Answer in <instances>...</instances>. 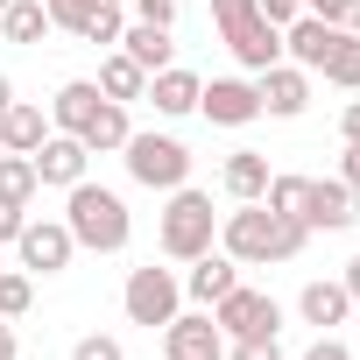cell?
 Returning a JSON list of instances; mask_svg holds the SVG:
<instances>
[{
    "label": "cell",
    "mask_w": 360,
    "mask_h": 360,
    "mask_svg": "<svg viewBox=\"0 0 360 360\" xmlns=\"http://www.w3.org/2000/svg\"><path fill=\"white\" fill-rule=\"evenodd\" d=\"M0 36L36 50V43L50 36V8H43V0H8V15H0Z\"/></svg>",
    "instance_id": "obj_24"
},
{
    "label": "cell",
    "mask_w": 360,
    "mask_h": 360,
    "mask_svg": "<svg viewBox=\"0 0 360 360\" xmlns=\"http://www.w3.org/2000/svg\"><path fill=\"white\" fill-rule=\"evenodd\" d=\"M64 226H71V240H78V248H92V255H120V248L134 240L127 198H120V191H106V184H92V176L64 191Z\"/></svg>",
    "instance_id": "obj_2"
},
{
    "label": "cell",
    "mask_w": 360,
    "mask_h": 360,
    "mask_svg": "<svg viewBox=\"0 0 360 360\" xmlns=\"http://www.w3.org/2000/svg\"><path fill=\"white\" fill-rule=\"evenodd\" d=\"M127 134H134L127 106H120V99H99V113L85 120V134H78V141H85L92 155H120V148H127Z\"/></svg>",
    "instance_id": "obj_22"
},
{
    "label": "cell",
    "mask_w": 360,
    "mask_h": 360,
    "mask_svg": "<svg viewBox=\"0 0 360 360\" xmlns=\"http://www.w3.org/2000/svg\"><path fill=\"white\" fill-rule=\"evenodd\" d=\"M162 219H155V248L169 262H198L205 248H219V212H212V191H191V184H176L162 191Z\"/></svg>",
    "instance_id": "obj_3"
},
{
    "label": "cell",
    "mask_w": 360,
    "mask_h": 360,
    "mask_svg": "<svg viewBox=\"0 0 360 360\" xmlns=\"http://www.w3.org/2000/svg\"><path fill=\"white\" fill-rule=\"evenodd\" d=\"M29 304H36V276L29 269H8V276H0V318H29Z\"/></svg>",
    "instance_id": "obj_28"
},
{
    "label": "cell",
    "mask_w": 360,
    "mask_h": 360,
    "mask_svg": "<svg viewBox=\"0 0 360 360\" xmlns=\"http://www.w3.org/2000/svg\"><path fill=\"white\" fill-rule=\"evenodd\" d=\"M120 311H127V325H169L176 311H184V276L176 269H127V290H120Z\"/></svg>",
    "instance_id": "obj_6"
},
{
    "label": "cell",
    "mask_w": 360,
    "mask_h": 360,
    "mask_svg": "<svg viewBox=\"0 0 360 360\" xmlns=\"http://www.w3.org/2000/svg\"><path fill=\"white\" fill-rule=\"evenodd\" d=\"M269 176H276V169H269V155H262V148H233V155H226V169H219V184H226V198L255 205V198L269 191Z\"/></svg>",
    "instance_id": "obj_19"
},
{
    "label": "cell",
    "mask_w": 360,
    "mask_h": 360,
    "mask_svg": "<svg viewBox=\"0 0 360 360\" xmlns=\"http://www.w3.org/2000/svg\"><path fill=\"white\" fill-rule=\"evenodd\" d=\"M304 240H311V226H304V219H290V212H269L262 198L219 219V248H226V255H233L240 269L297 262V255H304Z\"/></svg>",
    "instance_id": "obj_1"
},
{
    "label": "cell",
    "mask_w": 360,
    "mask_h": 360,
    "mask_svg": "<svg viewBox=\"0 0 360 360\" xmlns=\"http://www.w3.org/2000/svg\"><path fill=\"white\" fill-rule=\"evenodd\" d=\"M212 325H219L226 339H276V332H283V304H276L269 290L233 283V290L212 304Z\"/></svg>",
    "instance_id": "obj_7"
},
{
    "label": "cell",
    "mask_w": 360,
    "mask_h": 360,
    "mask_svg": "<svg viewBox=\"0 0 360 360\" xmlns=\"http://www.w3.org/2000/svg\"><path fill=\"white\" fill-rule=\"evenodd\" d=\"M339 184L360 191V141H346V162H339Z\"/></svg>",
    "instance_id": "obj_38"
},
{
    "label": "cell",
    "mask_w": 360,
    "mask_h": 360,
    "mask_svg": "<svg viewBox=\"0 0 360 360\" xmlns=\"http://www.w3.org/2000/svg\"><path fill=\"white\" fill-rule=\"evenodd\" d=\"M43 141H50V113H43V106L15 99L8 113H0V148H8V155H36Z\"/></svg>",
    "instance_id": "obj_17"
},
{
    "label": "cell",
    "mask_w": 360,
    "mask_h": 360,
    "mask_svg": "<svg viewBox=\"0 0 360 360\" xmlns=\"http://www.w3.org/2000/svg\"><path fill=\"white\" fill-rule=\"evenodd\" d=\"M0 15H8V0H0Z\"/></svg>",
    "instance_id": "obj_44"
},
{
    "label": "cell",
    "mask_w": 360,
    "mask_h": 360,
    "mask_svg": "<svg viewBox=\"0 0 360 360\" xmlns=\"http://www.w3.org/2000/svg\"><path fill=\"white\" fill-rule=\"evenodd\" d=\"M304 184H311V176H269L262 205H269V212H290V219H297V205H304Z\"/></svg>",
    "instance_id": "obj_29"
},
{
    "label": "cell",
    "mask_w": 360,
    "mask_h": 360,
    "mask_svg": "<svg viewBox=\"0 0 360 360\" xmlns=\"http://www.w3.org/2000/svg\"><path fill=\"white\" fill-rule=\"evenodd\" d=\"M339 283H346V297H353V304H360V255H353V262H346V276H339Z\"/></svg>",
    "instance_id": "obj_41"
},
{
    "label": "cell",
    "mask_w": 360,
    "mask_h": 360,
    "mask_svg": "<svg viewBox=\"0 0 360 360\" xmlns=\"http://www.w3.org/2000/svg\"><path fill=\"white\" fill-rule=\"evenodd\" d=\"M162 353L169 360H226V332L212 325V311H176L162 325Z\"/></svg>",
    "instance_id": "obj_9"
},
{
    "label": "cell",
    "mask_w": 360,
    "mask_h": 360,
    "mask_svg": "<svg viewBox=\"0 0 360 360\" xmlns=\"http://www.w3.org/2000/svg\"><path fill=\"white\" fill-rule=\"evenodd\" d=\"M346 29H332V22H318V15H297L290 29H283V57L290 64H304V71H318L325 57H332V43H339Z\"/></svg>",
    "instance_id": "obj_16"
},
{
    "label": "cell",
    "mask_w": 360,
    "mask_h": 360,
    "mask_svg": "<svg viewBox=\"0 0 360 360\" xmlns=\"http://www.w3.org/2000/svg\"><path fill=\"white\" fill-rule=\"evenodd\" d=\"M22 226H29V205L0 198V248H15V240H22Z\"/></svg>",
    "instance_id": "obj_32"
},
{
    "label": "cell",
    "mask_w": 360,
    "mask_h": 360,
    "mask_svg": "<svg viewBox=\"0 0 360 360\" xmlns=\"http://www.w3.org/2000/svg\"><path fill=\"white\" fill-rule=\"evenodd\" d=\"M233 283H240V262H233L226 248H205V255L191 262V276H184V297H191L198 311H212V304H219Z\"/></svg>",
    "instance_id": "obj_14"
},
{
    "label": "cell",
    "mask_w": 360,
    "mask_h": 360,
    "mask_svg": "<svg viewBox=\"0 0 360 360\" xmlns=\"http://www.w3.org/2000/svg\"><path fill=\"white\" fill-rule=\"evenodd\" d=\"M198 92H205V78H198V71L169 64V71H155V78H148V92H141V99H148L162 120H176V113H198Z\"/></svg>",
    "instance_id": "obj_15"
},
{
    "label": "cell",
    "mask_w": 360,
    "mask_h": 360,
    "mask_svg": "<svg viewBox=\"0 0 360 360\" xmlns=\"http://www.w3.org/2000/svg\"><path fill=\"white\" fill-rule=\"evenodd\" d=\"M353 198L360 191H346L339 184V176H311V184H304V205H297V219L311 226V233H346L360 212H353Z\"/></svg>",
    "instance_id": "obj_10"
},
{
    "label": "cell",
    "mask_w": 360,
    "mask_h": 360,
    "mask_svg": "<svg viewBox=\"0 0 360 360\" xmlns=\"http://www.w3.org/2000/svg\"><path fill=\"white\" fill-rule=\"evenodd\" d=\"M127 8H134V22H155V29L176 22V0H127Z\"/></svg>",
    "instance_id": "obj_34"
},
{
    "label": "cell",
    "mask_w": 360,
    "mask_h": 360,
    "mask_svg": "<svg viewBox=\"0 0 360 360\" xmlns=\"http://www.w3.org/2000/svg\"><path fill=\"white\" fill-rule=\"evenodd\" d=\"M29 162H36V184H57V191H71V184H85L92 148H85L78 134H57V127H50V141H43Z\"/></svg>",
    "instance_id": "obj_12"
},
{
    "label": "cell",
    "mask_w": 360,
    "mask_h": 360,
    "mask_svg": "<svg viewBox=\"0 0 360 360\" xmlns=\"http://www.w3.org/2000/svg\"><path fill=\"white\" fill-rule=\"evenodd\" d=\"M8 106H15V78H8V71H0V113H8Z\"/></svg>",
    "instance_id": "obj_42"
},
{
    "label": "cell",
    "mask_w": 360,
    "mask_h": 360,
    "mask_svg": "<svg viewBox=\"0 0 360 360\" xmlns=\"http://www.w3.org/2000/svg\"><path fill=\"white\" fill-rule=\"evenodd\" d=\"M339 134H346V141H360V99H346V113H339Z\"/></svg>",
    "instance_id": "obj_39"
},
{
    "label": "cell",
    "mask_w": 360,
    "mask_h": 360,
    "mask_svg": "<svg viewBox=\"0 0 360 360\" xmlns=\"http://www.w3.org/2000/svg\"><path fill=\"white\" fill-rule=\"evenodd\" d=\"M113 8H127V0H113Z\"/></svg>",
    "instance_id": "obj_45"
},
{
    "label": "cell",
    "mask_w": 360,
    "mask_h": 360,
    "mask_svg": "<svg viewBox=\"0 0 360 360\" xmlns=\"http://www.w3.org/2000/svg\"><path fill=\"white\" fill-rule=\"evenodd\" d=\"M304 360H353V346H346V339H339V332H318V339H311V353H304Z\"/></svg>",
    "instance_id": "obj_36"
},
{
    "label": "cell",
    "mask_w": 360,
    "mask_h": 360,
    "mask_svg": "<svg viewBox=\"0 0 360 360\" xmlns=\"http://www.w3.org/2000/svg\"><path fill=\"white\" fill-rule=\"evenodd\" d=\"M346 311H353L346 283H304V290H297V318H304V325H318V332L346 325Z\"/></svg>",
    "instance_id": "obj_21"
},
{
    "label": "cell",
    "mask_w": 360,
    "mask_h": 360,
    "mask_svg": "<svg viewBox=\"0 0 360 360\" xmlns=\"http://www.w3.org/2000/svg\"><path fill=\"white\" fill-rule=\"evenodd\" d=\"M113 50H127V57H134L148 78L176 64V43H169V29H155V22H134V29H120V43H113Z\"/></svg>",
    "instance_id": "obj_20"
},
{
    "label": "cell",
    "mask_w": 360,
    "mask_h": 360,
    "mask_svg": "<svg viewBox=\"0 0 360 360\" xmlns=\"http://www.w3.org/2000/svg\"><path fill=\"white\" fill-rule=\"evenodd\" d=\"M226 360H283V339H226Z\"/></svg>",
    "instance_id": "obj_31"
},
{
    "label": "cell",
    "mask_w": 360,
    "mask_h": 360,
    "mask_svg": "<svg viewBox=\"0 0 360 360\" xmlns=\"http://www.w3.org/2000/svg\"><path fill=\"white\" fill-rule=\"evenodd\" d=\"M43 8H50V29H71L78 36V15L92 8V0H43Z\"/></svg>",
    "instance_id": "obj_35"
},
{
    "label": "cell",
    "mask_w": 360,
    "mask_h": 360,
    "mask_svg": "<svg viewBox=\"0 0 360 360\" xmlns=\"http://www.w3.org/2000/svg\"><path fill=\"white\" fill-rule=\"evenodd\" d=\"M255 8H262V15L276 22V29H290V22L304 15V0H255Z\"/></svg>",
    "instance_id": "obj_37"
},
{
    "label": "cell",
    "mask_w": 360,
    "mask_h": 360,
    "mask_svg": "<svg viewBox=\"0 0 360 360\" xmlns=\"http://www.w3.org/2000/svg\"><path fill=\"white\" fill-rule=\"evenodd\" d=\"M71 360H127V346H120V339H106V332H85V339L71 346Z\"/></svg>",
    "instance_id": "obj_30"
},
{
    "label": "cell",
    "mask_w": 360,
    "mask_h": 360,
    "mask_svg": "<svg viewBox=\"0 0 360 360\" xmlns=\"http://www.w3.org/2000/svg\"><path fill=\"white\" fill-rule=\"evenodd\" d=\"M353 8H360V0H304V15H318V22H332V29H346Z\"/></svg>",
    "instance_id": "obj_33"
},
{
    "label": "cell",
    "mask_w": 360,
    "mask_h": 360,
    "mask_svg": "<svg viewBox=\"0 0 360 360\" xmlns=\"http://www.w3.org/2000/svg\"><path fill=\"white\" fill-rule=\"evenodd\" d=\"M198 113L212 127H248V120H262V92H255V78H212L198 92Z\"/></svg>",
    "instance_id": "obj_11"
},
{
    "label": "cell",
    "mask_w": 360,
    "mask_h": 360,
    "mask_svg": "<svg viewBox=\"0 0 360 360\" xmlns=\"http://www.w3.org/2000/svg\"><path fill=\"white\" fill-rule=\"evenodd\" d=\"M120 29H127V15L113 8V0H92V8L78 15V43H92V50L99 43H120Z\"/></svg>",
    "instance_id": "obj_26"
},
{
    "label": "cell",
    "mask_w": 360,
    "mask_h": 360,
    "mask_svg": "<svg viewBox=\"0 0 360 360\" xmlns=\"http://www.w3.org/2000/svg\"><path fill=\"white\" fill-rule=\"evenodd\" d=\"M346 29H353V36H360V8H353V15H346Z\"/></svg>",
    "instance_id": "obj_43"
},
{
    "label": "cell",
    "mask_w": 360,
    "mask_h": 360,
    "mask_svg": "<svg viewBox=\"0 0 360 360\" xmlns=\"http://www.w3.org/2000/svg\"><path fill=\"white\" fill-rule=\"evenodd\" d=\"M0 360H22V346H15V325L0 318Z\"/></svg>",
    "instance_id": "obj_40"
},
{
    "label": "cell",
    "mask_w": 360,
    "mask_h": 360,
    "mask_svg": "<svg viewBox=\"0 0 360 360\" xmlns=\"http://www.w3.org/2000/svg\"><path fill=\"white\" fill-rule=\"evenodd\" d=\"M92 85H99L106 99H120V106H127V99H141V92H148V71H141L127 50H113V57L99 64V78H92Z\"/></svg>",
    "instance_id": "obj_23"
},
{
    "label": "cell",
    "mask_w": 360,
    "mask_h": 360,
    "mask_svg": "<svg viewBox=\"0 0 360 360\" xmlns=\"http://www.w3.org/2000/svg\"><path fill=\"white\" fill-rule=\"evenodd\" d=\"M212 22H219V36H226V50L248 64V71H269V64H283V29L255 8V0H212Z\"/></svg>",
    "instance_id": "obj_4"
},
{
    "label": "cell",
    "mask_w": 360,
    "mask_h": 360,
    "mask_svg": "<svg viewBox=\"0 0 360 360\" xmlns=\"http://www.w3.org/2000/svg\"><path fill=\"white\" fill-rule=\"evenodd\" d=\"M99 99H106V92H99L92 78L57 85V99H50V127H57V134H85V120L99 113Z\"/></svg>",
    "instance_id": "obj_18"
},
{
    "label": "cell",
    "mask_w": 360,
    "mask_h": 360,
    "mask_svg": "<svg viewBox=\"0 0 360 360\" xmlns=\"http://www.w3.org/2000/svg\"><path fill=\"white\" fill-rule=\"evenodd\" d=\"M120 162H127L134 184H148V191H176V184H191V148L176 141V134H127Z\"/></svg>",
    "instance_id": "obj_5"
},
{
    "label": "cell",
    "mask_w": 360,
    "mask_h": 360,
    "mask_svg": "<svg viewBox=\"0 0 360 360\" xmlns=\"http://www.w3.org/2000/svg\"><path fill=\"white\" fill-rule=\"evenodd\" d=\"M43 184H36V162L29 155H8V148H0V198H15V205H29Z\"/></svg>",
    "instance_id": "obj_27"
},
{
    "label": "cell",
    "mask_w": 360,
    "mask_h": 360,
    "mask_svg": "<svg viewBox=\"0 0 360 360\" xmlns=\"http://www.w3.org/2000/svg\"><path fill=\"white\" fill-rule=\"evenodd\" d=\"M15 255H22V269H29V276H64V269H71V255H78V240H71V226H64V219H29V226H22V240H15Z\"/></svg>",
    "instance_id": "obj_8"
},
{
    "label": "cell",
    "mask_w": 360,
    "mask_h": 360,
    "mask_svg": "<svg viewBox=\"0 0 360 360\" xmlns=\"http://www.w3.org/2000/svg\"><path fill=\"white\" fill-rule=\"evenodd\" d=\"M318 78H325V85H339V92H360V36H353V29L332 43V57L318 64Z\"/></svg>",
    "instance_id": "obj_25"
},
{
    "label": "cell",
    "mask_w": 360,
    "mask_h": 360,
    "mask_svg": "<svg viewBox=\"0 0 360 360\" xmlns=\"http://www.w3.org/2000/svg\"><path fill=\"white\" fill-rule=\"evenodd\" d=\"M255 92H262V113L297 120L311 106V71L304 64H269V71H255Z\"/></svg>",
    "instance_id": "obj_13"
}]
</instances>
